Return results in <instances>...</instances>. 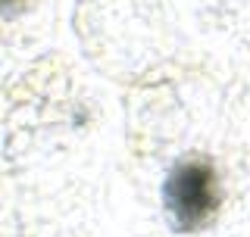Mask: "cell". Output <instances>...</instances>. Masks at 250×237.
<instances>
[{
	"label": "cell",
	"mask_w": 250,
	"mask_h": 237,
	"mask_svg": "<svg viewBox=\"0 0 250 237\" xmlns=\"http://www.w3.org/2000/svg\"><path fill=\"white\" fill-rule=\"evenodd\" d=\"M166 225L175 234H197L222 209V178L207 153H185L166 169L160 184Z\"/></svg>",
	"instance_id": "6da1fadb"
},
{
	"label": "cell",
	"mask_w": 250,
	"mask_h": 237,
	"mask_svg": "<svg viewBox=\"0 0 250 237\" xmlns=\"http://www.w3.org/2000/svg\"><path fill=\"white\" fill-rule=\"evenodd\" d=\"M31 6V0H0V13H3V19L10 22L16 16H22Z\"/></svg>",
	"instance_id": "7a4b0ae2"
}]
</instances>
